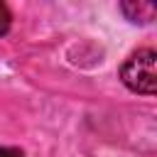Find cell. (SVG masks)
Masks as SVG:
<instances>
[{"instance_id": "3957f363", "label": "cell", "mask_w": 157, "mask_h": 157, "mask_svg": "<svg viewBox=\"0 0 157 157\" xmlns=\"http://www.w3.org/2000/svg\"><path fill=\"white\" fill-rule=\"evenodd\" d=\"M10 20H12V15H10L7 5H5V2H0V37H2V34H7V29H10Z\"/></svg>"}, {"instance_id": "7a4b0ae2", "label": "cell", "mask_w": 157, "mask_h": 157, "mask_svg": "<svg viewBox=\"0 0 157 157\" xmlns=\"http://www.w3.org/2000/svg\"><path fill=\"white\" fill-rule=\"evenodd\" d=\"M123 15L135 25H150L157 15V5L150 0H123L120 2Z\"/></svg>"}, {"instance_id": "277c9868", "label": "cell", "mask_w": 157, "mask_h": 157, "mask_svg": "<svg viewBox=\"0 0 157 157\" xmlns=\"http://www.w3.org/2000/svg\"><path fill=\"white\" fill-rule=\"evenodd\" d=\"M7 157H25L22 150H15V147H7Z\"/></svg>"}, {"instance_id": "5b68a950", "label": "cell", "mask_w": 157, "mask_h": 157, "mask_svg": "<svg viewBox=\"0 0 157 157\" xmlns=\"http://www.w3.org/2000/svg\"><path fill=\"white\" fill-rule=\"evenodd\" d=\"M0 157H7V147H0Z\"/></svg>"}, {"instance_id": "6da1fadb", "label": "cell", "mask_w": 157, "mask_h": 157, "mask_svg": "<svg viewBox=\"0 0 157 157\" xmlns=\"http://www.w3.org/2000/svg\"><path fill=\"white\" fill-rule=\"evenodd\" d=\"M120 81L142 96L157 93V54L155 49H137L120 66Z\"/></svg>"}]
</instances>
